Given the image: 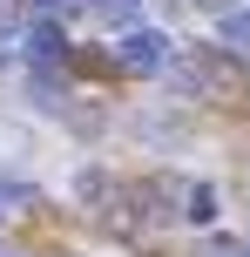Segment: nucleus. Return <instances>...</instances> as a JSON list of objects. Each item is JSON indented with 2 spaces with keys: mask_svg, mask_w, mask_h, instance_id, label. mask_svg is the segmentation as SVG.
Wrapping results in <instances>:
<instances>
[{
  "mask_svg": "<svg viewBox=\"0 0 250 257\" xmlns=\"http://www.w3.org/2000/svg\"><path fill=\"white\" fill-rule=\"evenodd\" d=\"M115 61L122 68H135V75H162V68H169V34H162V27H129V34L115 41Z\"/></svg>",
  "mask_w": 250,
  "mask_h": 257,
  "instance_id": "1",
  "label": "nucleus"
},
{
  "mask_svg": "<svg viewBox=\"0 0 250 257\" xmlns=\"http://www.w3.org/2000/svg\"><path fill=\"white\" fill-rule=\"evenodd\" d=\"M21 48H27V61H41V68H54V61H68V34L54 21H34L21 34Z\"/></svg>",
  "mask_w": 250,
  "mask_h": 257,
  "instance_id": "2",
  "label": "nucleus"
},
{
  "mask_svg": "<svg viewBox=\"0 0 250 257\" xmlns=\"http://www.w3.org/2000/svg\"><path fill=\"white\" fill-rule=\"evenodd\" d=\"M216 41H223L230 54H250V14H243V7H230L223 21H216Z\"/></svg>",
  "mask_w": 250,
  "mask_h": 257,
  "instance_id": "3",
  "label": "nucleus"
},
{
  "mask_svg": "<svg viewBox=\"0 0 250 257\" xmlns=\"http://www.w3.org/2000/svg\"><path fill=\"white\" fill-rule=\"evenodd\" d=\"M183 217L189 223H210L216 217V183H189V190H183Z\"/></svg>",
  "mask_w": 250,
  "mask_h": 257,
  "instance_id": "4",
  "label": "nucleus"
},
{
  "mask_svg": "<svg viewBox=\"0 0 250 257\" xmlns=\"http://www.w3.org/2000/svg\"><path fill=\"white\" fill-rule=\"evenodd\" d=\"M95 14H102V21H115L122 34H129V27H142V0H95Z\"/></svg>",
  "mask_w": 250,
  "mask_h": 257,
  "instance_id": "5",
  "label": "nucleus"
},
{
  "mask_svg": "<svg viewBox=\"0 0 250 257\" xmlns=\"http://www.w3.org/2000/svg\"><path fill=\"white\" fill-rule=\"evenodd\" d=\"M27 88H34L41 108H61V75H54V68H34V81H27Z\"/></svg>",
  "mask_w": 250,
  "mask_h": 257,
  "instance_id": "6",
  "label": "nucleus"
},
{
  "mask_svg": "<svg viewBox=\"0 0 250 257\" xmlns=\"http://www.w3.org/2000/svg\"><path fill=\"white\" fill-rule=\"evenodd\" d=\"M34 7H41V21H54V27H61L68 14H88L95 0H34Z\"/></svg>",
  "mask_w": 250,
  "mask_h": 257,
  "instance_id": "7",
  "label": "nucleus"
},
{
  "mask_svg": "<svg viewBox=\"0 0 250 257\" xmlns=\"http://www.w3.org/2000/svg\"><path fill=\"white\" fill-rule=\"evenodd\" d=\"M75 196H81V203H88V196H108V176H102V169H81V176H75Z\"/></svg>",
  "mask_w": 250,
  "mask_h": 257,
  "instance_id": "8",
  "label": "nucleus"
},
{
  "mask_svg": "<svg viewBox=\"0 0 250 257\" xmlns=\"http://www.w3.org/2000/svg\"><path fill=\"white\" fill-rule=\"evenodd\" d=\"M0 142H7V149H21V128H0Z\"/></svg>",
  "mask_w": 250,
  "mask_h": 257,
  "instance_id": "9",
  "label": "nucleus"
},
{
  "mask_svg": "<svg viewBox=\"0 0 250 257\" xmlns=\"http://www.w3.org/2000/svg\"><path fill=\"white\" fill-rule=\"evenodd\" d=\"M196 7H216V14H230V0H196Z\"/></svg>",
  "mask_w": 250,
  "mask_h": 257,
  "instance_id": "10",
  "label": "nucleus"
},
{
  "mask_svg": "<svg viewBox=\"0 0 250 257\" xmlns=\"http://www.w3.org/2000/svg\"><path fill=\"white\" fill-rule=\"evenodd\" d=\"M0 257H14V250H0Z\"/></svg>",
  "mask_w": 250,
  "mask_h": 257,
  "instance_id": "11",
  "label": "nucleus"
},
{
  "mask_svg": "<svg viewBox=\"0 0 250 257\" xmlns=\"http://www.w3.org/2000/svg\"><path fill=\"white\" fill-rule=\"evenodd\" d=\"M237 257H250V250H237Z\"/></svg>",
  "mask_w": 250,
  "mask_h": 257,
  "instance_id": "12",
  "label": "nucleus"
},
{
  "mask_svg": "<svg viewBox=\"0 0 250 257\" xmlns=\"http://www.w3.org/2000/svg\"><path fill=\"white\" fill-rule=\"evenodd\" d=\"M230 257H237V250H230Z\"/></svg>",
  "mask_w": 250,
  "mask_h": 257,
  "instance_id": "13",
  "label": "nucleus"
}]
</instances>
